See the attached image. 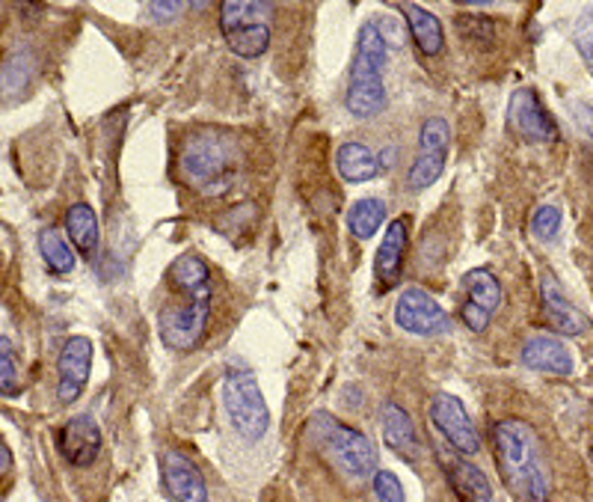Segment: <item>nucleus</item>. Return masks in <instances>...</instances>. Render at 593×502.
Listing matches in <instances>:
<instances>
[{"label":"nucleus","instance_id":"obj_1","mask_svg":"<svg viewBox=\"0 0 593 502\" xmlns=\"http://www.w3.org/2000/svg\"><path fill=\"white\" fill-rule=\"evenodd\" d=\"M493 449L499 475L513 502H549L552 473H549L543 443L526 419H501L493 428Z\"/></svg>","mask_w":593,"mask_h":502},{"label":"nucleus","instance_id":"obj_2","mask_svg":"<svg viewBox=\"0 0 593 502\" xmlns=\"http://www.w3.org/2000/svg\"><path fill=\"white\" fill-rule=\"evenodd\" d=\"M237 170H241V153L229 137L197 134V137H188L181 146V179L202 197H223L235 185Z\"/></svg>","mask_w":593,"mask_h":502},{"label":"nucleus","instance_id":"obj_3","mask_svg":"<svg viewBox=\"0 0 593 502\" xmlns=\"http://www.w3.org/2000/svg\"><path fill=\"white\" fill-rule=\"evenodd\" d=\"M389 48L383 36L377 33L374 21H368L359 30L357 57L350 66V84L345 105L357 119H374L386 111V81H383V69H386Z\"/></svg>","mask_w":593,"mask_h":502},{"label":"nucleus","instance_id":"obj_4","mask_svg":"<svg viewBox=\"0 0 593 502\" xmlns=\"http://www.w3.org/2000/svg\"><path fill=\"white\" fill-rule=\"evenodd\" d=\"M306 435L350 479H374L377 449L362 431L345 426L327 410H318V414H311Z\"/></svg>","mask_w":593,"mask_h":502},{"label":"nucleus","instance_id":"obj_5","mask_svg":"<svg viewBox=\"0 0 593 502\" xmlns=\"http://www.w3.org/2000/svg\"><path fill=\"white\" fill-rule=\"evenodd\" d=\"M271 12L274 7L255 0L220 3V30L237 57L255 60L271 48Z\"/></svg>","mask_w":593,"mask_h":502},{"label":"nucleus","instance_id":"obj_6","mask_svg":"<svg viewBox=\"0 0 593 502\" xmlns=\"http://www.w3.org/2000/svg\"><path fill=\"white\" fill-rule=\"evenodd\" d=\"M211 301L214 294H181L170 297L160 306L158 333L160 342L170 351H193L205 339L208 322H211Z\"/></svg>","mask_w":593,"mask_h":502},{"label":"nucleus","instance_id":"obj_7","mask_svg":"<svg viewBox=\"0 0 593 502\" xmlns=\"http://www.w3.org/2000/svg\"><path fill=\"white\" fill-rule=\"evenodd\" d=\"M223 408H226L232 426L244 440L255 443L267 435L271 428V410L264 401V393L258 387L253 372L229 369L223 380Z\"/></svg>","mask_w":593,"mask_h":502},{"label":"nucleus","instance_id":"obj_8","mask_svg":"<svg viewBox=\"0 0 593 502\" xmlns=\"http://www.w3.org/2000/svg\"><path fill=\"white\" fill-rule=\"evenodd\" d=\"M395 322L413 336H445L452 333V315L436 304L434 294H427L419 285H410L401 292L395 304Z\"/></svg>","mask_w":593,"mask_h":502},{"label":"nucleus","instance_id":"obj_9","mask_svg":"<svg viewBox=\"0 0 593 502\" xmlns=\"http://www.w3.org/2000/svg\"><path fill=\"white\" fill-rule=\"evenodd\" d=\"M431 422L440 435L445 437V443L452 446L457 456H478L480 452V435L475 422L469 419L463 401L452 393H440L431 401Z\"/></svg>","mask_w":593,"mask_h":502},{"label":"nucleus","instance_id":"obj_10","mask_svg":"<svg viewBox=\"0 0 593 502\" xmlns=\"http://www.w3.org/2000/svg\"><path fill=\"white\" fill-rule=\"evenodd\" d=\"M499 306H501V285L490 271L475 268V271H469V274L463 276L460 322L466 324L472 333L487 331Z\"/></svg>","mask_w":593,"mask_h":502},{"label":"nucleus","instance_id":"obj_11","mask_svg":"<svg viewBox=\"0 0 593 502\" xmlns=\"http://www.w3.org/2000/svg\"><path fill=\"white\" fill-rule=\"evenodd\" d=\"M508 123L519 137H526V140L531 143L558 140L555 119L549 116V111L543 107V102H540V95H537L531 86H522V90L510 95Z\"/></svg>","mask_w":593,"mask_h":502},{"label":"nucleus","instance_id":"obj_12","mask_svg":"<svg viewBox=\"0 0 593 502\" xmlns=\"http://www.w3.org/2000/svg\"><path fill=\"white\" fill-rule=\"evenodd\" d=\"M93 369V342L86 336H72L66 339L57 360V398L60 405H72L84 393L86 380Z\"/></svg>","mask_w":593,"mask_h":502},{"label":"nucleus","instance_id":"obj_13","mask_svg":"<svg viewBox=\"0 0 593 502\" xmlns=\"http://www.w3.org/2000/svg\"><path fill=\"white\" fill-rule=\"evenodd\" d=\"M160 475L172 502H208L205 475L179 449H167L160 456Z\"/></svg>","mask_w":593,"mask_h":502},{"label":"nucleus","instance_id":"obj_14","mask_svg":"<svg viewBox=\"0 0 593 502\" xmlns=\"http://www.w3.org/2000/svg\"><path fill=\"white\" fill-rule=\"evenodd\" d=\"M57 446L72 467H89L102 452V428L93 417H72L57 431Z\"/></svg>","mask_w":593,"mask_h":502},{"label":"nucleus","instance_id":"obj_15","mask_svg":"<svg viewBox=\"0 0 593 502\" xmlns=\"http://www.w3.org/2000/svg\"><path fill=\"white\" fill-rule=\"evenodd\" d=\"M406 241H410V218H395L386 227V236L380 241L374 259V274L380 289H395L404 274Z\"/></svg>","mask_w":593,"mask_h":502},{"label":"nucleus","instance_id":"obj_16","mask_svg":"<svg viewBox=\"0 0 593 502\" xmlns=\"http://www.w3.org/2000/svg\"><path fill=\"white\" fill-rule=\"evenodd\" d=\"M440 464H443L448 482H452L454 493L460 496L463 502H490L493 488L487 482V475L480 473L478 467L466 461V456H457V452H448V449H440L436 452Z\"/></svg>","mask_w":593,"mask_h":502},{"label":"nucleus","instance_id":"obj_17","mask_svg":"<svg viewBox=\"0 0 593 502\" xmlns=\"http://www.w3.org/2000/svg\"><path fill=\"white\" fill-rule=\"evenodd\" d=\"M380 422H383V440H386L389 449L404 461L415 464L422 458V437L415 431L413 417L398 401H386L383 414H380Z\"/></svg>","mask_w":593,"mask_h":502},{"label":"nucleus","instance_id":"obj_18","mask_svg":"<svg viewBox=\"0 0 593 502\" xmlns=\"http://www.w3.org/2000/svg\"><path fill=\"white\" fill-rule=\"evenodd\" d=\"M540 301H543V315L552 324V331L564 333V336H579L587 331V318L582 310H575L566 294L561 292V285L555 283V276H543L540 283Z\"/></svg>","mask_w":593,"mask_h":502},{"label":"nucleus","instance_id":"obj_19","mask_svg":"<svg viewBox=\"0 0 593 502\" xmlns=\"http://www.w3.org/2000/svg\"><path fill=\"white\" fill-rule=\"evenodd\" d=\"M522 363L543 375H561V378L573 375V354L555 336H531L522 345Z\"/></svg>","mask_w":593,"mask_h":502},{"label":"nucleus","instance_id":"obj_20","mask_svg":"<svg viewBox=\"0 0 593 502\" xmlns=\"http://www.w3.org/2000/svg\"><path fill=\"white\" fill-rule=\"evenodd\" d=\"M395 10L404 15L406 28H410V36H413L415 48L422 51L424 57H440L445 48V33L434 12L424 10L419 3H401Z\"/></svg>","mask_w":593,"mask_h":502},{"label":"nucleus","instance_id":"obj_21","mask_svg":"<svg viewBox=\"0 0 593 502\" xmlns=\"http://www.w3.org/2000/svg\"><path fill=\"white\" fill-rule=\"evenodd\" d=\"M167 280H170L172 292L214 294L211 271H208L205 259L197 257V253H181V257L170 265V271H167Z\"/></svg>","mask_w":593,"mask_h":502},{"label":"nucleus","instance_id":"obj_22","mask_svg":"<svg viewBox=\"0 0 593 502\" xmlns=\"http://www.w3.org/2000/svg\"><path fill=\"white\" fill-rule=\"evenodd\" d=\"M66 232L72 238V244L77 247V253L84 259H93L98 253V241H102V232H98V218L95 211L86 206V202H75L72 209L66 211Z\"/></svg>","mask_w":593,"mask_h":502},{"label":"nucleus","instance_id":"obj_23","mask_svg":"<svg viewBox=\"0 0 593 502\" xmlns=\"http://www.w3.org/2000/svg\"><path fill=\"white\" fill-rule=\"evenodd\" d=\"M336 167H339V176L350 185H362V181H371L380 172V161L377 155L362 146V143H345L336 155Z\"/></svg>","mask_w":593,"mask_h":502},{"label":"nucleus","instance_id":"obj_24","mask_svg":"<svg viewBox=\"0 0 593 502\" xmlns=\"http://www.w3.org/2000/svg\"><path fill=\"white\" fill-rule=\"evenodd\" d=\"M383 220H386V202L377 197L359 199L348 211V227L357 238H371L374 232H380Z\"/></svg>","mask_w":593,"mask_h":502},{"label":"nucleus","instance_id":"obj_25","mask_svg":"<svg viewBox=\"0 0 593 502\" xmlns=\"http://www.w3.org/2000/svg\"><path fill=\"white\" fill-rule=\"evenodd\" d=\"M39 253L45 259L47 271H54V274L75 271V253H72V247L66 244V238L60 236L57 229H42L39 232Z\"/></svg>","mask_w":593,"mask_h":502},{"label":"nucleus","instance_id":"obj_26","mask_svg":"<svg viewBox=\"0 0 593 502\" xmlns=\"http://www.w3.org/2000/svg\"><path fill=\"white\" fill-rule=\"evenodd\" d=\"M448 146H452V125L443 116L424 119L419 134V155H448Z\"/></svg>","mask_w":593,"mask_h":502},{"label":"nucleus","instance_id":"obj_27","mask_svg":"<svg viewBox=\"0 0 593 502\" xmlns=\"http://www.w3.org/2000/svg\"><path fill=\"white\" fill-rule=\"evenodd\" d=\"M445 170V155H419L406 172V188L410 190H424L431 188Z\"/></svg>","mask_w":593,"mask_h":502},{"label":"nucleus","instance_id":"obj_28","mask_svg":"<svg viewBox=\"0 0 593 502\" xmlns=\"http://www.w3.org/2000/svg\"><path fill=\"white\" fill-rule=\"evenodd\" d=\"M30 57L24 54V51H15V54H10V60L3 63V69H0V90L3 93H19V90H24L30 81Z\"/></svg>","mask_w":593,"mask_h":502},{"label":"nucleus","instance_id":"obj_29","mask_svg":"<svg viewBox=\"0 0 593 502\" xmlns=\"http://www.w3.org/2000/svg\"><path fill=\"white\" fill-rule=\"evenodd\" d=\"M19 389V366H15V348L7 336H0V393Z\"/></svg>","mask_w":593,"mask_h":502},{"label":"nucleus","instance_id":"obj_30","mask_svg":"<svg viewBox=\"0 0 593 502\" xmlns=\"http://www.w3.org/2000/svg\"><path fill=\"white\" fill-rule=\"evenodd\" d=\"M531 232L540 241H552L561 232V209L558 206H540L531 218Z\"/></svg>","mask_w":593,"mask_h":502},{"label":"nucleus","instance_id":"obj_31","mask_svg":"<svg viewBox=\"0 0 593 502\" xmlns=\"http://www.w3.org/2000/svg\"><path fill=\"white\" fill-rule=\"evenodd\" d=\"M374 24H377V33H380L383 42H386V48H401L406 42L410 28H406V21L401 19L398 12H386V15H380Z\"/></svg>","mask_w":593,"mask_h":502},{"label":"nucleus","instance_id":"obj_32","mask_svg":"<svg viewBox=\"0 0 593 502\" xmlns=\"http://www.w3.org/2000/svg\"><path fill=\"white\" fill-rule=\"evenodd\" d=\"M573 39H575V48H579V54H582V60L593 72V10L582 12V15L575 19Z\"/></svg>","mask_w":593,"mask_h":502},{"label":"nucleus","instance_id":"obj_33","mask_svg":"<svg viewBox=\"0 0 593 502\" xmlns=\"http://www.w3.org/2000/svg\"><path fill=\"white\" fill-rule=\"evenodd\" d=\"M457 28H460L463 39H469V42H493L496 39V28L487 15H460Z\"/></svg>","mask_w":593,"mask_h":502},{"label":"nucleus","instance_id":"obj_34","mask_svg":"<svg viewBox=\"0 0 593 502\" xmlns=\"http://www.w3.org/2000/svg\"><path fill=\"white\" fill-rule=\"evenodd\" d=\"M374 493L377 502H406L404 484L398 479L395 473H389V470H377L374 473Z\"/></svg>","mask_w":593,"mask_h":502},{"label":"nucleus","instance_id":"obj_35","mask_svg":"<svg viewBox=\"0 0 593 502\" xmlns=\"http://www.w3.org/2000/svg\"><path fill=\"white\" fill-rule=\"evenodd\" d=\"M184 10H190V3H181V0H151L149 7H146L151 21H158V24H167V21L179 19Z\"/></svg>","mask_w":593,"mask_h":502},{"label":"nucleus","instance_id":"obj_36","mask_svg":"<svg viewBox=\"0 0 593 502\" xmlns=\"http://www.w3.org/2000/svg\"><path fill=\"white\" fill-rule=\"evenodd\" d=\"M12 464V456H10V449L7 446L0 443V470H7V467Z\"/></svg>","mask_w":593,"mask_h":502}]
</instances>
